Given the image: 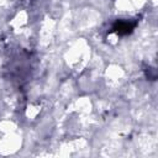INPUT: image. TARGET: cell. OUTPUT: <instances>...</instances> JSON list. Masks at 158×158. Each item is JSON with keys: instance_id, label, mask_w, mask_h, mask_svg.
I'll use <instances>...</instances> for the list:
<instances>
[{"instance_id": "obj_1", "label": "cell", "mask_w": 158, "mask_h": 158, "mask_svg": "<svg viewBox=\"0 0 158 158\" xmlns=\"http://www.w3.org/2000/svg\"><path fill=\"white\" fill-rule=\"evenodd\" d=\"M133 27H135V23H132V22H130V21H125V20H118V21L115 22L112 30H114L115 32H117L118 35L123 36V35L131 33L132 30H133Z\"/></svg>"}]
</instances>
